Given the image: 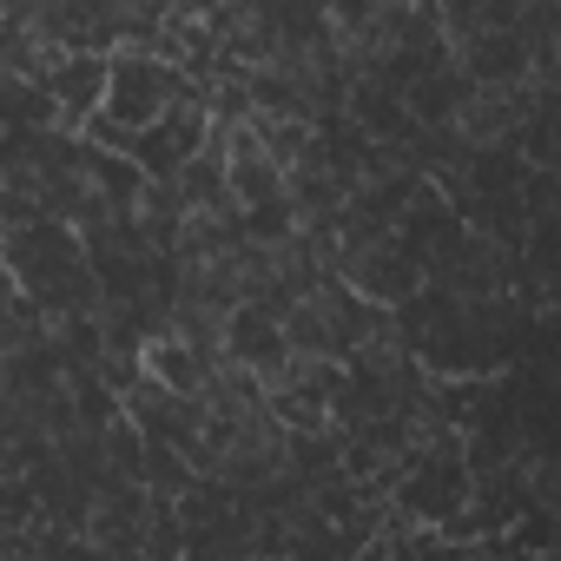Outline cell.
I'll use <instances>...</instances> for the list:
<instances>
[{
	"instance_id": "1",
	"label": "cell",
	"mask_w": 561,
	"mask_h": 561,
	"mask_svg": "<svg viewBox=\"0 0 561 561\" xmlns=\"http://www.w3.org/2000/svg\"><path fill=\"white\" fill-rule=\"evenodd\" d=\"M331 271L344 277V285H351L364 305H377V311H403V305L423 291V257H416L397 231H383V238H357V244H337Z\"/></svg>"
},
{
	"instance_id": "3",
	"label": "cell",
	"mask_w": 561,
	"mask_h": 561,
	"mask_svg": "<svg viewBox=\"0 0 561 561\" xmlns=\"http://www.w3.org/2000/svg\"><path fill=\"white\" fill-rule=\"evenodd\" d=\"M285 324H277V311L271 305H238V311H225V357H238L244 370H257V383L285 364Z\"/></svg>"
},
{
	"instance_id": "2",
	"label": "cell",
	"mask_w": 561,
	"mask_h": 561,
	"mask_svg": "<svg viewBox=\"0 0 561 561\" xmlns=\"http://www.w3.org/2000/svg\"><path fill=\"white\" fill-rule=\"evenodd\" d=\"M179 93H185V67H172V60H159V54H139V47H113V54H106V93H100V113H106V119L146 126V119H159Z\"/></svg>"
},
{
	"instance_id": "4",
	"label": "cell",
	"mask_w": 561,
	"mask_h": 561,
	"mask_svg": "<svg viewBox=\"0 0 561 561\" xmlns=\"http://www.w3.org/2000/svg\"><path fill=\"white\" fill-rule=\"evenodd\" d=\"M41 87H47L54 106H60V133H80L87 113H93L100 93H106V54H60Z\"/></svg>"
}]
</instances>
